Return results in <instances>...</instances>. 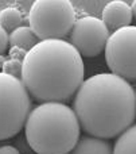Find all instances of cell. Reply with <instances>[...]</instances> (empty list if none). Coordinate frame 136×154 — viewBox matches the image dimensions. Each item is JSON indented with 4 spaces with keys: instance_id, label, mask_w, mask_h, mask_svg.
Instances as JSON below:
<instances>
[{
    "instance_id": "obj_11",
    "label": "cell",
    "mask_w": 136,
    "mask_h": 154,
    "mask_svg": "<svg viewBox=\"0 0 136 154\" xmlns=\"http://www.w3.org/2000/svg\"><path fill=\"white\" fill-rule=\"evenodd\" d=\"M113 154H136V125L127 128L117 138Z\"/></svg>"
},
{
    "instance_id": "obj_18",
    "label": "cell",
    "mask_w": 136,
    "mask_h": 154,
    "mask_svg": "<svg viewBox=\"0 0 136 154\" xmlns=\"http://www.w3.org/2000/svg\"><path fill=\"white\" fill-rule=\"evenodd\" d=\"M4 62H5V58L3 56H0V69L3 68V65H4Z\"/></svg>"
},
{
    "instance_id": "obj_9",
    "label": "cell",
    "mask_w": 136,
    "mask_h": 154,
    "mask_svg": "<svg viewBox=\"0 0 136 154\" xmlns=\"http://www.w3.org/2000/svg\"><path fill=\"white\" fill-rule=\"evenodd\" d=\"M70 154H113L111 143L96 137H84L77 142Z\"/></svg>"
},
{
    "instance_id": "obj_4",
    "label": "cell",
    "mask_w": 136,
    "mask_h": 154,
    "mask_svg": "<svg viewBox=\"0 0 136 154\" xmlns=\"http://www.w3.org/2000/svg\"><path fill=\"white\" fill-rule=\"evenodd\" d=\"M30 29L42 41L62 39L75 23V11L69 0H35L28 11Z\"/></svg>"
},
{
    "instance_id": "obj_13",
    "label": "cell",
    "mask_w": 136,
    "mask_h": 154,
    "mask_svg": "<svg viewBox=\"0 0 136 154\" xmlns=\"http://www.w3.org/2000/svg\"><path fill=\"white\" fill-rule=\"evenodd\" d=\"M22 69H23V61H19V60H5L4 65H3L1 70L5 75H10L12 77H22Z\"/></svg>"
},
{
    "instance_id": "obj_7",
    "label": "cell",
    "mask_w": 136,
    "mask_h": 154,
    "mask_svg": "<svg viewBox=\"0 0 136 154\" xmlns=\"http://www.w3.org/2000/svg\"><path fill=\"white\" fill-rule=\"evenodd\" d=\"M109 30L102 19L82 16L75 20L70 31V43L84 57H96L105 49Z\"/></svg>"
},
{
    "instance_id": "obj_2",
    "label": "cell",
    "mask_w": 136,
    "mask_h": 154,
    "mask_svg": "<svg viewBox=\"0 0 136 154\" xmlns=\"http://www.w3.org/2000/svg\"><path fill=\"white\" fill-rule=\"evenodd\" d=\"M20 80L37 100L66 101L84 82L82 57L64 39L39 41L24 57Z\"/></svg>"
},
{
    "instance_id": "obj_1",
    "label": "cell",
    "mask_w": 136,
    "mask_h": 154,
    "mask_svg": "<svg viewBox=\"0 0 136 154\" xmlns=\"http://www.w3.org/2000/svg\"><path fill=\"white\" fill-rule=\"evenodd\" d=\"M74 112L80 126L89 135L115 138L135 122L136 92L117 75H94L84 80L75 93Z\"/></svg>"
},
{
    "instance_id": "obj_6",
    "label": "cell",
    "mask_w": 136,
    "mask_h": 154,
    "mask_svg": "<svg viewBox=\"0 0 136 154\" xmlns=\"http://www.w3.org/2000/svg\"><path fill=\"white\" fill-rule=\"evenodd\" d=\"M105 60L113 75L136 80V26L121 27L109 35Z\"/></svg>"
},
{
    "instance_id": "obj_16",
    "label": "cell",
    "mask_w": 136,
    "mask_h": 154,
    "mask_svg": "<svg viewBox=\"0 0 136 154\" xmlns=\"http://www.w3.org/2000/svg\"><path fill=\"white\" fill-rule=\"evenodd\" d=\"M0 154H20V153L13 146H1L0 147Z\"/></svg>"
},
{
    "instance_id": "obj_15",
    "label": "cell",
    "mask_w": 136,
    "mask_h": 154,
    "mask_svg": "<svg viewBox=\"0 0 136 154\" xmlns=\"http://www.w3.org/2000/svg\"><path fill=\"white\" fill-rule=\"evenodd\" d=\"M27 54V50L22 48H11L10 49V57L11 60H19V61H23L24 57Z\"/></svg>"
},
{
    "instance_id": "obj_17",
    "label": "cell",
    "mask_w": 136,
    "mask_h": 154,
    "mask_svg": "<svg viewBox=\"0 0 136 154\" xmlns=\"http://www.w3.org/2000/svg\"><path fill=\"white\" fill-rule=\"evenodd\" d=\"M131 10H132V15H134L135 18H136V0H135L134 3H132V5H131Z\"/></svg>"
},
{
    "instance_id": "obj_3",
    "label": "cell",
    "mask_w": 136,
    "mask_h": 154,
    "mask_svg": "<svg viewBox=\"0 0 136 154\" xmlns=\"http://www.w3.org/2000/svg\"><path fill=\"white\" fill-rule=\"evenodd\" d=\"M80 122L64 103H42L28 114L26 138L37 154H70L80 141Z\"/></svg>"
},
{
    "instance_id": "obj_14",
    "label": "cell",
    "mask_w": 136,
    "mask_h": 154,
    "mask_svg": "<svg viewBox=\"0 0 136 154\" xmlns=\"http://www.w3.org/2000/svg\"><path fill=\"white\" fill-rule=\"evenodd\" d=\"M10 43V35L3 27H0V56L7 50V45Z\"/></svg>"
},
{
    "instance_id": "obj_10",
    "label": "cell",
    "mask_w": 136,
    "mask_h": 154,
    "mask_svg": "<svg viewBox=\"0 0 136 154\" xmlns=\"http://www.w3.org/2000/svg\"><path fill=\"white\" fill-rule=\"evenodd\" d=\"M38 43V37L28 26H20L10 34V45L12 48H22L28 51Z\"/></svg>"
},
{
    "instance_id": "obj_12",
    "label": "cell",
    "mask_w": 136,
    "mask_h": 154,
    "mask_svg": "<svg viewBox=\"0 0 136 154\" xmlns=\"http://www.w3.org/2000/svg\"><path fill=\"white\" fill-rule=\"evenodd\" d=\"M22 14L18 8L15 7H8L0 11V27L7 31V30H16L18 27H20L22 24Z\"/></svg>"
},
{
    "instance_id": "obj_5",
    "label": "cell",
    "mask_w": 136,
    "mask_h": 154,
    "mask_svg": "<svg viewBox=\"0 0 136 154\" xmlns=\"http://www.w3.org/2000/svg\"><path fill=\"white\" fill-rule=\"evenodd\" d=\"M30 108L31 99L22 80L0 72V141L24 127Z\"/></svg>"
},
{
    "instance_id": "obj_8",
    "label": "cell",
    "mask_w": 136,
    "mask_h": 154,
    "mask_svg": "<svg viewBox=\"0 0 136 154\" xmlns=\"http://www.w3.org/2000/svg\"><path fill=\"white\" fill-rule=\"evenodd\" d=\"M134 18L132 10L123 0L109 2L102 10V22L108 29L113 31L126 26H131V20Z\"/></svg>"
}]
</instances>
